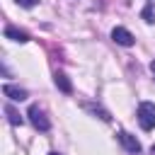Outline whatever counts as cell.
Wrapping results in <instances>:
<instances>
[{"instance_id": "cell-1", "label": "cell", "mask_w": 155, "mask_h": 155, "mask_svg": "<svg viewBox=\"0 0 155 155\" xmlns=\"http://www.w3.org/2000/svg\"><path fill=\"white\" fill-rule=\"evenodd\" d=\"M136 119H138L143 131H153L155 128V104L153 102H140L138 111H136Z\"/></svg>"}, {"instance_id": "cell-2", "label": "cell", "mask_w": 155, "mask_h": 155, "mask_svg": "<svg viewBox=\"0 0 155 155\" xmlns=\"http://www.w3.org/2000/svg\"><path fill=\"white\" fill-rule=\"evenodd\" d=\"M27 116H29V121H31V126H34L36 131L46 133V131L51 128V121H48L46 111H44L39 104H31V107H29V111H27Z\"/></svg>"}, {"instance_id": "cell-3", "label": "cell", "mask_w": 155, "mask_h": 155, "mask_svg": "<svg viewBox=\"0 0 155 155\" xmlns=\"http://www.w3.org/2000/svg\"><path fill=\"white\" fill-rule=\"evenodd\" d=\"M111 39H114L119 46H133V44H136L133 34H131L126 27H114V29H111Z\"/></svg>"}, {"instance_id": "cell-4", "label": "cell", "mask_w": 155, "mask_h": 155, "mask_svg": "<svg viewBox=\"0 0 155 155\" xmlns=\"http://www.w3.org/2000/svg\"><path fill=\"white\" fill-rule=\"evenodd\" d=\"M119 143H121L128 153H133V155L140 153V143L136 140V136H131V133H126V131H119Z\"/></svg>"}, {"instance_id": "cell-5", "label": "cell", "mask_w": 155, "mask_h": 155, "mask_svg": "<svg viewBox=\"0 0 155 155\" xmlns=\"http://www.w3.org/2000/svg\"><path fill=\"white\" fill-rule=\"evenodd\" d=\"M2 94L10 97L12 102H22V99H27V90H24V87H17V85H2Z\"/></svg>"}, {"instance_id": "cell-6", "label": "cell", "mask_w": 155, "mask_h": 155, "mask_svg": "<svg viewBox=\"0 0 155 155\" xmlns=\"http://www.w3.org/2000/svg\"><path fill=\"white\" fill-rule=\"evenodd\" d=\"M53 80H56V87H58L61 92H65V94H70V92H73V85H70V80H68V75H65V73H56V75H53Z\"/></svg>"}, {"instance_id": "cell-7", "label": "cell", "mask_w": 155, "mask_h": 155, "mask_svg": "<svg viewBox=\"0 0 155 155\" xmlns=\"http://www.w3.org/2000/svg\"><path fill=\"white\" fill-rule=\"evenodd\" d=\"M5 36L12 39V41H19V44L29 41V34H24V31H19V29H15V27H7V29H5Z\"/></svg>"}, {"instance_id": "cell-8", "label": "cell", "mask_w": 155, "mask_h": 155, "mask_svg": "<svg viewBox=\"0 0 155 155\" xmlns=\"http://www.w3.org/2000/svg\"><path fill=\"white\" fill-rule=\"evenodd\" d=\"M5 114H7V121H10L12 126H22V116H19V111H15L10 104H5Z\"/></svg>"}, {"instance_id": "cell-9", "label": "cell", "mask_w": 155, "mask_h": 155, "mask_svg": "<svg viewBox=\"0 0 155 155\" xmlns=\"http://www.w3.org/2000/svg\"><path fill=\"white\" fill-rule=\"evenodd\" d=\"M85 109H87V111H92L94 116H99L102 121H109V119H111V116H109V111H107V109H102V107H94V104H85Z\"/></svg>"}, {"instance_id": "cell-10", "label": "cell", "mask_w": 155, "mask_h": 155, "mask_svg": "<svg viewBox=\"0 0 155 155\" xmlns=\"http://www.w3.org/2000/svg\"><path fill=\"white\" fill-rule=\"evenodd\" d=\"M140 15H143V19H145L148 24H153V22H155V15H153V7H150V5H145V10H143Z\"/></svg>"}, {"instance_id": "cell-11", "label": "cell", "mask_w": 155, "mask_h": 155, "mask_svg": "<svg viewBox=\"0 0 155 155\" xmlns=\"http://www.w3.org/2000/svg\"><path fill=\"white\" fill-rule=\"evenodd\" d=\"M15 2H17L19 7H27V10H29V7H36V5H39V0H15Z\"/></svg>"}, {"instance_id": "cell-12", "label": "cell", "mask_w": 155, "mask_h": 155, "mask_svg": "<svg viewBox=\"0 0 155 155\" xmlns=\"http://www.w3.org/2000/svg\"><path fill=\"white\" fill-rule=\"evenodd\" d=\"M150 70H153V73H155V61H153V63H150Z\"/></svg>"}, {"instance_id": "cell-13", "label": "cell", "mask_w": 155, "mask_h": 155, "mask_svg": "<svg viewBox=\"0 0 155 155\" xmlns=\"http://www.w3.org/2000/svg\"><path fill=\"white\" fill-rule=\"evenodd\" d=\"M150 155H155V145H153V148H150Z\"/></svg>"}, {"instance_id": "cell-14", "label": "cell", "mask_w": 155, "mask_h": 155, "mask_svg": "<svg viewBox=\"0 0 155 155\" xmlns=\"http://www.w3.org/2000/svg\"><path fill=\"white\" fill-rule=\"evenodd\" d=\"M48 155H61V153H48Z\"/></svg>"}, {"instance_id": "cell-15", "label": "cell", "mask_w": 155, "mask_h": 155, "mask_svg": "<svg viewBox=\"0 0 155 155\" xmlns=\"http://www.w3.org/2000/svg\"><path fill=\"white\" fill-rule=\"evenodd\" d=\"M148 5H153V0H148Z\"/></svg>"}]
</instances>
